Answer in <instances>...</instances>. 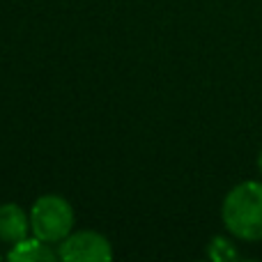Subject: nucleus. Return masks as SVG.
Here are the masks:
<instances>
[{"mask_svg":"<svg viewBox=\"0 0 262 262\" xmlns=\"http://www.w3.org/2000/svg\"><path fill=\"white\" fill-rule=\"evenodd\" d=\"M58 258L64 262H108L113 258V251L106 237L85 230L64 237L60 242Z\"/></svg>","mask_w":262,"mask_h":262,"instance_id":"7ed1b4c3","label":"nucleus"},{"mask_svg":"<svg viewBox=\"0 0 262 262\" xmlns=\"http://www.w3.org/2000/svg\"><path fill=\"white\" fill-rule=\"evenodd\" d=\"M28 228H30V219L23 214L18 205H0V242L18 244L21 239H26Z\"/></svg>","mask_w":262,"mask_h":262,"instance_id":"20e7f679","label":"nucleus"},{"mask_svg":"<svg viewBox=\"0 0 262 262\" xmlns=\"http://www.w3.org/2000/svg\"><path fill=\"white\" fill-rule=\"evenodd\" d=\"M74 226V212L69 203L60 195H41L30 212L32 235L44 239L46 244L62 242Z\"/></svg>","mask_w":262,"mask_h":262,"instance_id":"f03ea898","label":"nucleus"},{"mask_svg":"<svg viewBox=\"0 0 262 262\" xmlns=\"http://www.w3.org/2000/svg\"><path fill=\"white\" fill-rule=\"evenodd\" d=\"M221 216L235 237L246 242L262 239V182H242L223 200Z\"/></svg>","mask_w":262,"mask_h":262,"instance_id":"f257e3e1","label":"nucleus"},{"mask_svg":"<svg viewBox=\"0 0 262 262\" xmlns=\"http://www.w3.org/2000/svg\"><path fill=\"white\" fill-rule=\"evenodd\" d=\"M209 258L214 260H232L237 258V251L230 246V242H226L223 237H216L209 246Z\"/></svg>","mask_w":262,"mask_h":262,"instance_id":"423d86ee","label":"nucleus"},{"mask_svg":"<svg viewBox=\"0 0 262 262\" xmlns=\"http://www.w3.org/2000/svg\"><path fill=\"white\" fill-rule=\"evenodd\" d=\"M53 258H55V253L39 237H35V239H21L7 253V260H12V262H51Z\"/></svg>","mask_w":262,"mask_h":262,"instance_id":"39448f33","label":"nucleus"},{"mask_svg":"<svg viewBox=\"0 0 262 262\" xmlns=\"http://www.w3.org/2000/svg\"><path fill=\"white\" fill-rule=\"evenodd\" d=\"M258 166H260V172H262V152H260V159H258Z\"/></svg>","mask_w":262,"mask_h":262,"instance_id":"0eeeda50","label":"nucleus"}]
</instances>
